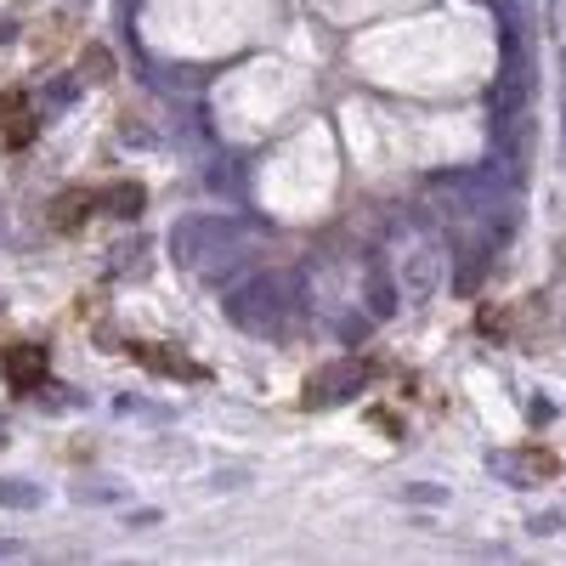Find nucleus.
Here are the masks:
<instances>
[{
    "mask_svg": "<svg viewBox=\"0 0 566 566\" xmlns=\"http://www.w3.org/2000/svg\"><path fill=\"white\" fill-rule=\"evenodd\" d=\"M34 130H40L34 103L23 97V91H7V97H0V136H7L12 148H23V142H34Z\"/></svg>",
    "mask_w": 566,
    "mask_h": 566,
    "instance_id": "1",
    "label": "nucleus"
},
{
    "mask_svg": "<svg viewBox=\"0 0 566 566\" xmlns=\"http://www.w3.org/2000/svg\"><path fill=\"white\" fill-rule=\"evenodd\" d=\"M328 374V380H317L312 391H306V402H335L340 391H357L363 386V368L357 363H340V368H323Z\"/></svg>",
    "mask_w": 566,
    "mask_h": 566,
    "instance_id": "4",
    "label": "nucleus"
},
{
    "mask_svg": "<svg viewBox=\"0 0 566 566\" xmlns=\"http://www.w3.org/2000/svg\"><path fill=\"white\" fill-rule=\"evenodd\" d=\"M97 210H103V193H91V187H69V193L52 205V227L57 232H80Z\"/></svg>",
    "mask_w": 566,
    "mask_h": 566,
    "instance_id": "2",
    "label": "nucleus"
},
{
    "mask_svg": "<svg viewBox=\"0 0 566 566\" xmlns=\"http://www.w3.org/2000/svg\"><path fill=\"white\" fill-rule=\"evenodd\" d=\"M45 380V352L40 346H12L7 352V386L12 391H34Z\"/></svg>",
    "mask_w": 566,
    "mask_h": 566,
    "instance_id": "3",
    "label": "nucleus"
}]
</instances>
